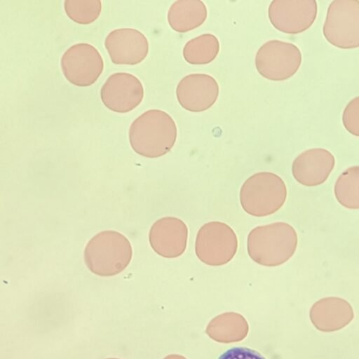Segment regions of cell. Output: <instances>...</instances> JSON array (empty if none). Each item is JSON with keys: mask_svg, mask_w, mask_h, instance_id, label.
<instances>
[{"mask_svg": "<svg viewBox=\"0 0 359 359\" xmlns=\"http://www.w3.org/2000/svg\"><path fill=\"white\" fill-rule=\"evenodd\" d=\"M177 126L172 118L160 109H149L130 125L129 140L133 149L147 158L167 154L177 139Z\"/></svg>", "mask_w": 359, "mask_h": 359, "instance_id": "1", "label": "cell"}, {"mask_svg": "<svg viewBox=\"0 0 359 359\" xmlns=\"http://www.w3.org/2000/svg\"><path fill=\"white\" fill-rule=\"evenodd\" d=\"M297 234L290 224L275 222L258 226L248 236L251 259L264 266H277L289 260L297 249Z\"/></svg>", "mask_w": 359, "mask_h": 359, "instance_id": "2", "label": "cell"}, {"mask_svg": "<svg viewBox=\"0 0 359 359\" xmlns=\"http://www.w3.org/2000/svg\"><path fill=\"white\" fill-rule=\"evenodd\" d=\"M133 255L130 241L115 231H104L93 236L84 251L88 269L100 276H112L122 272Z\"/></svg>", "mask_w": 359, "mask_h": 359, "instance_id": "3", "label": "cell"}, {"mask_svg": "<svg viewBox=\"0 0 359 359\" xmlns=\"http://www.w3.org/2000/svg\"><path fill=\"white\" fill-rule=\"evenodd\" d=\"M287 188L284 181L276 174L260 172L248 178L240 190L243 209L255 217H264L275 213L285 202Z\"/></svg>", "mask_w": 359, "mask_h": 359, "instance_id": "4", "label": "cell"}, {"mask_svg": "<svg viewBox=\"0 0 359 359\" xmlns=\"http://www.w3.org/2000/svg\"><path fill=\"white\" fill-rule=\"evenodd\" d=\"M325 39L343 49L359 46V1L334 0L330 4L323 27Z\"/></svg>", "mask_w": 359, "mask_h": 359, "instance_id": "5", "label": "cell"}, {"mask_svg": "<svg viewBox=\"0 0 359 359\" xmlns=\"http://www.w3.org/2000/svg\"><path fill=\"white\" fill-rule=\"evenodd\" d=\"M238 249L234 231L221 222H210L199 229L195 251L198 258L210 266H222L230 262Z\"/></svg>", "mask_w": 359, "mask_h": 359, "instance_id": "6", "label": "cell"}, {"mask_svg": "<svg viewBox=\"0 0 359 359\" xmlns=\"http://www.w3.org/2000/svg\"><path fill=\"white\" fill-rule=\"evenodd\" d=\"M302 63L299 48L293 43L279 40L264 43L257 50L255 67L259 74L271 81L290 79Z\"/></svg>", "mask_w": 359, "mask_h": 359, "instance_id": "7", "label": "cell"}, {"mask_svg": "<svg viewBox=\"0 0 359 359\" xmlns=\"http://www.w3.org/2000/svg\"><path fill=\"white\" fill-rule=\"evenodd\" d=\"M66 79L78 86H88L99 78L104 69L103 59L93 46L79 43L69 47L61 59Z\"/></svg>", "mask_w": 359, "mask_h": 359, "instance_id": "8", "label": "cell"}, {"mask_svg": "<svg viewBox=\"0 0 359 359\" xmlns=\"http://www.w3.org/2000/svg\"><path fill=\"white\" fill-rule=\"evenodd\" d=\"M318 6L315 0H273L268 15L278 30L290 34L302 33L314 22Z\"/></svg>", "mask_w": 359, "mask_h": 359, "instance_id": "9", "label": "cell"}, {"mask_svg": "<svg viewBox=\"0 0 359 359\" xmlns=\"http://www.w3.org/2000/svg\"><path fill=\"white\" fill-rule=\"evenodd\" d=\"M103 104L117 113H126L134 109L142 102L144 88L134 75L116 72L110 75L100 90Z\"/></svg>", "mask_w": 359, "mask_h": 359, "instance_id": "10", "label": "cell"}, {"mask_svg": "<svg viewBox=\"0 0 359 359\" xmlns=\"http://www.w3.org/2000/svg\"><path fill=\"white\" fill-rule=\"evenodd\" d=\"M176 95L180 105L192 112L210 108L219 95V85L210 75L191 74L183 77L177 84Z\"/></svg>", "mask_w": 359, "mask_h": 359, "instance_id": "11", "label": "cell"}, {"mask_svg": "<svg viewBox=\"0 0 359 359\" xmlns=\"http://www.w3.org/2000/svg\"><path fill=\"white\" fill-rule=\"evenodd\" d=\"M104 46L112 62L117 65H137L149 52V42L145 36L133 28L111 31L105 39Z\"/></svg>", "mask_w": 359, "mask_h": 359, "instance_id": "12", "label": "cell"}, {"mask_svg": "<svg viewBox=\"0 0 359 359\" xmlns=\"http://www.w3.org/2000/svg\"><path fill=\"white\" fill-rule=\"evenodd\" d=\"M188 229L176 217L158 219L151 226L149 240L153 250L159 255L174 258L182 255L187 247Z\"/></svg>", "mask_w": 359, "mask_h": 359, "instance_id": "13", "label": "cell"}, {"mask_svg": "<svg viewBox=\"0 0 359 359\" xmlns=\"http://www.w3.org/2000/svg\"><path fill=\"white\" fill-rule=\"evenodd\" d=\"M335 164L333 154L323 148H313L300 154L294 160L292 172L294 178L306 187L325 182Z\"/></svg>", "mask_w": 359, "mask_h": 359, "instance_id": "14", "label": "cell"}, {"mask_svg": "<svg viewBox=\"0 0 359 359\" xmlns=\"http://www.w3.org/2000/svg\"><path fill=\"white\" fill-rule=\"evenodd\" d=\"M207 14V8L201 0H178L170 7L168 21L172 29L183 33L201 26Z\"/></svg>", "mask_w": 359, "mask_h": 359, "instance_id": "15", "label": "cell"}, {"mask_svg": "<svg viewBox=\"0 0 359 359\" xmlns=\"http://www.w3.org/2000/svg\"><path fill=\"white\" fill-rule=\"evenodd\" d=\"M219 43L212 34H203L186 43L183 48L185 60L192 65H205L213 61L219 53Z\"/></svg>", "mask_w": 359, "mask_h": 359, "instance_id": "16", "label": "cell"}, {"mask_svg": "<svg viewBox=\"0 0 359 359\" xmlns=\"http://www.w3.org/2000/svg\"><path fill=\"white\" fill-rule=\"evenodd\" d=\"M359 167L352 166L342 172L334 184V195L338 202L349 209L359 208Z\"/></svg>", "mask_w": 359, "mask_h": 359, "instance_id": "17", "label": "cell"}, {"mask_svg": "<svg viewBox=\"0 0 359 359\" xmlns=\"http://www.w3.org/2000/svg\"><path fill=\"white\" fill-rule=\"evenodd\" d=\"M64 5L69 18L79 24L94 22L102 11L100 0H66Z\"/></svg>", "mask_w": 359, "mask_h": 359, "instance_id": "18", "label": "cell"}, {"mask_svg": "<svg viewBox=\"0 0 359 359\" xmlns=\"http://www.w3.org/2000/svg\"><path fill=\"white\" fill-rule=\"evenodd\" d=\"M359 97L352 99L344 109L342 121L345 128L355 136L359 135Z\"/></svg>", "mask_w": 359, "mask_h": 359, "instance_id": "19", "label": "cell"}, {"mask_svg": "<svg viewBox=\"0 0 359 359\" xmlns=\"http://www.w3.org/2000/svg\"><path fill=\"white\" fill-rule=\"evenodd\" d=\"M217 359H266L256 350L245 347L234 346L223 352Z\"/></svg>", "mask_w": 359, "mask_h": 359, "instance_id": "20", "label": "cell"}, {"mask_svg": "<svg viewBox=\"0 0 359 359\" xmlns=\"http://www.w3.org/2000/svg\"><path fill=\"white\" fill-rule=\"evenodd\" d=\"M163 359H187L185 357L177 355V354H171L165 356Z\"/></svg>", "mask_w": 359, "mask_h": 359, "instance_id": "21", "label": "cell"}, {"mask_svg": "<svg viewBox=\"0 0 359 359\" xmlns=\"http://www.w3.org/2000/svg\"><path fill=\"white\" fill-rule=\"evenodd\" d=\"M107 359H119V358H107Z\"/></svg>", "mask_w": 359, "mask_h": 359, "instance_id": "22", "label": "cell"}]
</instances>
